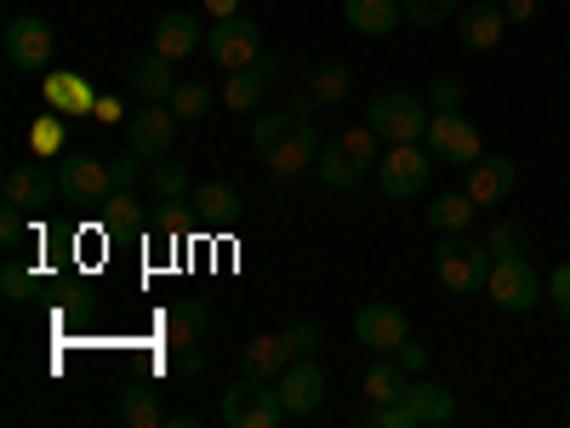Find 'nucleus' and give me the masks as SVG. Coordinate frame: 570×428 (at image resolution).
Listing matches in <instances>:
<instances>
[{
    "label": "nucleus",
    "mask_w": 570,
    "mask_h": 428,
    "mask_svg": "<svg viewBox=\"0 0 570 428\" xmlns=\"http://www.w3.org/2000/svg\"><path fill=\"white\" fill-rule=\"evenodd\" d=\"M434 183V149L428 143H389L383 160H376V188L383 201H416Z\"/></svg>",
    "instance_id": "obj_1"
},
{
    "label": "nucleus",
    "mask_w": 570,
    "mask_h": 428,
    "mask_svg": "<svg viewBox=\"0 0 570 428\" xmlns=\"http://www.w3.org/2000/svg\"><path fill=\"white\" fill-rule=\"evenodd\" d=\"M428 120H434V104L416 98V91H383V98L365 104V126L383 143H422Z\"/></svg>",
    "instance_id": "obj_2"
},
{
    "label": "nucleus",
    "mask_w": 570,
    "mask_h": 428,
    "mask_svg": "<svg viewBox=\"0 0 570 428\" xmlns=\"http://www.w3.org/2000/svg\"><path fill=\"white\" fill-rule=\"evenodd\" d=\"M485 274H491V257L480 252V241H468V234H440V246H434V280L445 285L451 298L485 292Z\"/></svg>",
    "instance_id": "obj_3"
},
{
    "label": "nucleus",
    "mask_w": 570,
    "mask_h": 428,
    "mask_svg": "<svg viewBox=\"0 0 570 428\" xmlns=\"http://www.w3.org/2000/svg\"><path fill=\"white\" fill-rule=\"evenodd\" d=\"M485 292L502 314H525L537 309V298H548V280L537 274V263L525 252H513V257H497L491 274H485Z\"/></svg>",
    "instance_id": "obj_4"
},
{
    "label": "nucleus",
    "mask_w": 570,
    "mask_h": 428,
    "mask_svg": "<svg viewBox=\"0 0 570 428\" xmlns=\"http://www.w3.org/2000/svg\"><path fill=\"white\" fill-rule=\"evenodd\" d=\"M217 417H223V428H279V422H292L285 406H279V389L274 383H252V377H240V383L223 389Z\"/></svg>",
    "instance_id": "obj_5"
},
{
    "label": "nucleus",
    "mask_w": 570,
    "mask_h": 428,
    "mask_svg": "<svg viewBox=\"0 0 570 428\" xmlns=\"http://www.w3.org/2000/svg\"><path fill=\"white\" fill-rule=\"evenodd\" d=\"M428 149H434V160H445V166H473L485 155V137H480V126H473L462 109H434V120H428Z\"/></svg>",
    "instance_id": "obj_6"
},
{
    "label": "nucleus",
    "mask_w": 570,
    "mask_h": 428,
    "mask_svg": "<svg viewBox=\"0 0 570 428\" xmlns=\"http://www.w3.org/2000/svg\"><path fill=\"white\" fill-rule=\"evenodd\" d=\"M58 188L69 206H104L115 195V166L104 155H58Z\"/></svg>",
    "instance_id": "obj_7"
},
{
    "label": "nucleus",
    "mask_w": 570,
    "mask_h": 428,
    "mask_svg": "<svg viewBox=\"0 0 570 428\" xmlns=\"http://www.w3.org/2000/svg\"><path fill=\"white\" fill-rule=\"evenodd\" d=\"M206 58H212L223 75L252 69V64L263 58V35H257V23H252L246 12H240V18H217L212 35H206Z\"/></svg>",
    "instance_id": "obj_8"
},
{
    "label": "nucleus",
    "mask_w": 570,
    "mask_h": 428,
    "mask_svg": "<svg viewBox=\"0 0 570 428\" xmlns=\"http://www.w3.org/2000/svg\"><path fill=\"white\" fill-rule=\"evenodd\" d=\"M0 52H7V64L18 75H46V64L58 52V35L46 18H12L7 35H0Z\"/></svg>",
    "instance_id": "obj_9"
},
{
    "label": "nucleus",
    "mask_w": 570,
    "mask_h": 428,
    "mask_svg": "<svg viewBox=\"0 0 570 428\" xmlns=\"http://www.w3.org/2000/svg\"><path fill=\"white\" fill-rule=\"evenodd\" d=\"M405 338H411V320H405L400 303H389V298L360 303V314H354V343H360V349H371V354H400Z\"/></svg>",
    "instance_id": "obj_10"
},
{
    "label": "nucleus",
    "mask_w": 570,
    "mask_h": 428,
    "mask_svg": "<svg viewBox=\"0 0 570 428\" xmlns=\"http://www.w3.org/2000/svg\"><path fill=\"white\" fill-rule=\"evenodd\" d=\"M320 143H325V137H320V126H314V120H303V126H297L292 137H279L274 149L263 155V172H268V177H274L279 188L303 183V177L314 172V160H320Z\"/></svg>",
    "instance_id": "obj_11"
},
{
    "label": "nucleus",
    "mask_w": 570,
    "mask_h": 428,
    "mask_svg": "<svg viewBox=\"0 0 570 428\" xmlns=\"http://www.w3.org/2000/svg\"><path fill=\"white\" fill-rule=\"evenodd\" d=\"M52 201H63V188H58V172H46L40 160H23L0 177V206H23V212L40 217Z\"/></svg>",
    "instance_id": "obj_12"
},
{
    "label": "nucleus",
    "mask_w": 570,
    "mask_h": 428,
    "mask_svg": "<svg viewBox=\"0 0 570 428\" xmlns=\"http://www.w3.org/2000/svg\"><path fill=\"white\" fill-rule=\"evenodd\" d=\"M177 115L171 104H142L131 120H126V149H137L142 160H155V155H171V143H177Z\"/></svg>",
    "instance_id": "obj_13"
},
{
    "label": "nucleus",
    "mask_w": 570,
    "mask_h": 428,
    "mask_svg": "<svg viewBox=\"0 0 570 428\" xmlns=\"http://www.w3.org/2000/svg\"><path fill=\"white\" fill-rule=\"evenodd\" d=\"M279 406H285V417H314L320 406H325V371H320V360H292L279 371Z\"/></svg>",
    "instance_id": "obj_14"
},
{
    "label": "nucleus",
    "mask_w": 570,
    "mask_h": 428,
    "mask_svg": "<svg viewBox=\"0 0 570 428\" xmlns=\"http://www.w3.org/2000/svg\"><path fill=\"white\" fill-rule=\"evenodd\" d=\"M513 183H519V166H513V155H480L468 166V195H473V206L480 212H497L508 195H513Z\"/></svg>",
    "instance_id": "obj_15"
},
{
    "label": "nucleus",
    "mask_w": 570,
    "mask_h": 428,
    "mask_svg": "<svg viewBox=\"0 0 570 428\" xmlns=\"http://www.w3.org/2000/svg\"><path fill=\"white\" fill-rule=\"evenodd\" d=\"M160 338H166V354L171 349H188V343H206L212 338V309L206 298H177L160 309Z\"/></svg>",
    "instance_id": "obj_16"
},
{
    "label": "nucleus",
    "mask_w": 570,
    "mask_h": 428,
    "mask_svg": "<svg viewBox=\"0 0 570 428\" xmlns=\"http://www.w3.org/2000/svg\"><path fill=\"white\" fill-rule=\"evenodd\" d=\"M274 80H279V58H268V52H263V58H257L252 69L228 75L217 98H223V109H228V115H252V109L263 104V91H268Z\"/></svg>",
    "instance_id": "obj_17"
},
{
    "label": "nucleus",
    "mask_w": 570,
    "mask_h": 428,
    "mask_svg": "<svg viewBox=\"0 0 570 428\" xmlns=\"http://www.w3.org/2000/svg\"><path fill=\"white\" fill-rule=\"evenodd\" d=\"M365 160L348 149V143L343 137H331V143H320V160H314V177L331 188V195H354V188L365 183Z\"/></svg>",
    "instance_id": "obj_18"
},
{
    "label": "nucleus",
    "mask_w": 570,
    "mask_h": 428,
    "mask_svg": "<svg viewBox=\"0 0 570 428\" xmlns=\"http://www.w3.org/2000/svg\"><path fill=\"white\" fill-rule=\"evenodd\" d=\"M502 35H508V18H502V7H491V0H473V7L456 12V40L468 46V52H497Z\"/></svg>",
    "instance_id": "obj_19"
},
{
    "label": "nucleus",
    "mask_w": 570,
    "mask_h": 428,
    "mask_svg": "<svg viewBox=\"0 0 570 428\" xmlns=\"http://www.w3.org/2000/svg\"><path fill=\"white\" fill-rule=\"evenodd\" d=\"M200 46H206V35H200V18H195V12H166V18H155V52H160V58L183 64V58H195Z\"/></svg>",
    "instance_id": "obj_20"
},
{
    "label": "nucleus",
    "mask_w": 570,
    "mask_h": 428,
    "mask_svg": "<svg viewBox=\"0 0 570 428\" xmlns=\"http://www.w3.org/2000/svg\"><path fill=\"white\" fill-rule=\"evenodd\" d=\"M126 80H131V91L142 104H171V91H177V64L171 58H160L155 46L142 52L131 69H126Z\"/></svg>",
    "instance_id": "obj_21"
},
{
    "label": "nucleus",
    "mask_w": 570,
    "mask_h": 428,
    "mask_svg": "<svg viewBox=\"0 0 570 428\" xmlns=\"http://www.w3.org/2000/svg\"><path fill=\"white\" fill-rule=\"evenodd\" d=\"M46 109H58V115H91L98 109V91H91V80L86 75H75V69H46Z\"/></svg>",
    "instance_id": "obj_22"
},
{
    "label": "nucleus",
    "mask_w": 570,
    "mask_h": 428,
    "mask_svg": "<svg viewBox=\"0 0 570 428\" xmlns=\"http://www.w3.org/2000/svg\"><path fill=\"white\" fill-rule=\"evenodd\" d=\"M188 206H195V217H200V228H223V223H234L246 212V201H240V188L234 183H195V195H188Z\"/></svg>",
    "instance_id": "obj_23"
},
{
    "label": "nucleus",
    "mask_w": 570,
    "mask_h": 428,
    "mask_svg": "<svg viewBox=\"0 0 570 428\" xmlns=\"http://www.w3.org/2000/svg\"><path fill=\"white\" fill-rule=\"evenodd\" d=\"M343 18H348V29L365 35V40H383V35H394V29L405 23L400 0H343Z\"/></svg>",
    "instance_id": "obj_24"
},
{
    "label": "nucleus",
    "mask_w": 570,
    "mask_h": 428,
    "mask_svg": "<svg viewBox=\"0 0 570 428\" xmlns=\"http://www.w3.org/2000/svg\"><path fill=\"white\" fill-rule=\"evenodd\" d=\"M285 366H292V349H285L279 331H268V338H252L246 354H240V377H252V383H279Z\"/></svg>",
    "instance_id": "obj_25"
},
{
    "label": "nucleus",
    "mask_w": 570,
    "mask_h": 428,
    "mask_svg": "<svg viewBox=\"0 0 570 428\" xmlns=\"http://www.w3.org/2000/svg\"><path fill=\"white\" fill-rule=\"evenodd\" d=\"M405 400H411V411H416L422 428H440V422L456 417V395H451L445 383H434V377H411V383H405Z\"/></svg>",
    "instance_id": "obj_26"
},
{
    "label": "nucleus",
    "mask_w": 570,
    "mask_h": 428,
    "mask_svg": "<svg viewBox=\"0 0 570 428\" xmlns=\"http://www.w3.org/2000/svg\"><path fill=\"white\" fill-rule=\"evenodd\" d=\"M98 212H104V234H109V241H126V234H142V228H149V212H142L137 188H115V195H109Z\"/></svg>",
    "instance_id": "obj_27"
},
{
    "label": "nucleus",
    "mask_w": 570,
    "mask_h": 428,
    "mask_svg": "<svg viewBox=\"0 0 570 428\" xmlns=\"http://www.w3.org/2000/svg\"><path fill=\"white\" fill-rule=\"evenodd\" d=\"M405 383H411V371L400 366V354H376V366L360 377V400H365V406H376V400H400Z\"/></svg>",
    "instance_id": "obj_28"
},
{
    "label": "nucleus",
    "mask_w": 570,
    "mask_h": 428,
    "mask_svg": "<svg viewBox=\"0 0 570 428\" xmlns=\"http://www.w3.org/2000/svg\"><path fill=\"white\" fill-rule=\"evenodd\" d=\"M120 422L126 428H166L171 422L166 406H160V395H155V383H126L120 389Z\"/></svg>",
    "instance_id": "obj_29"
},
{
    "label": "nucleus",
    "mask_w": 570,
    "mask_h": 428,
    "mask_svg": "<svg viewBox=\"0 0 570 428\" xmlns=\"http://www.w3.org/2000/svg\"><path fill=\"white\" fill-rule=\"evenodd\" d=\"M348 91H354V69L348 64H314L308 69V98L320 104V109H337V104H348Z\"/></svg>",
    "instance_id": "obj_30"
},
{
    "label": "nucleus",
    "mask_w": 570,
    "mask_h": 428,
    "mask_svg": "<svg viewBox=\"0 0 570 428\" xmlns=\"http://www.w3.org/2000/svg\"><path fill=\"white\" fill-rule=\"evenodd\" d=\"M473 217H480V206H473L468 188H456V195H440V201H428V228L434 234H468Z\"/></svg>",
    "instance_id": "obj_31"
},
{
    "label": "nucleus",
    "mask_w": 570,
    "mask_h": 428,
    "mask_svg": "<svg viewBox=\"0 0 570 428\" xmlns=\"http://www.w3.org/2000/svg\"><path fill=\"white\" fill-rule=\"evenodd\" d=\"M149 188H155V201H188V195H195L188 166H183L177 155H155V160H149Z\"/></svg>",
    "instance_id": "obj_32"
},
{
    "label": "nucleus",
    "mask_w": 570,
    "mask_h": 428,
    "mask_svg": "<svg viewBox=\"0 0 570 428\" xmlns=\"http://www.w3.org/2000/svg\"><path fill=\"white\" fill-rule=\"evenodd\" d=\"M223 98L206 86V80H177V91H171V115L183 120V126H195V120H206L212 109H217Z\"/></svg>",
    "instance_id": "obj_33"
},
{
    "label": "nucleus",
    "mask_w": 570,
    "mask_h": 428,
    "mask_svg": "<svg viewBox=\"0 0 570 428\" xmlns=\"http://www.w3.org/2000/svg\"><path fill=\"white\" fill-rule=\"evenodd\" d=\"M400 12L411 29H440V23H456L462 0H400Z\"/></svg>",
    "instance_id": "obj_34"
},
{
    "label": "nucleus",
    "mask_w": 570,
    "mask_h": 428,
    "mask_svg": "<svg viewBox=\"0 0 570 428\" xmlns=\"http://www.w3.org/2000/svg\"><path fill=\"white\" fill-rule=\"evenodd\" d=\"M360 422H365V428H422L405 395H400V400H376V406H360Z\"/></svg>",
    "instance_id": "obj_35"
},
{
    "label": "nucleus",
    "mask_w": 570,
    "mask_h": 428,
    "mask_svg": "<svg viewBox=\"0 0 570 428\" xmlns=\"http://www.w3.org/2000/svg\"><path fill=\"white\" fill-rule=\"evenodd\" d=\"M63 120H69V115L46 109V115L29 126V149H35V155H69V149H63Z\"/></svg>",
    "instance_id": "obj_36"
},
{
    "label": "nucleus",
    "mask_w": 570,
    "mask_h": 428,
    "mask_svg": "<svg viewBox=\"0 0 570 428\" xmlns=\"http://www.w3.org/2000/svg\"><path fill=\"white\" fill-rule=\"evenodd\" d=\"M0 292H7V303H29L35 292H40V269H29V263H7L0 269Z\"/></svg>",
    "instance_id": "obj_37"
},
{
    "label": "nucleus",
    "mask_w": 570,
    "mask_h": 428,
    "mask_svg": "<svg viewBox=\"0 0 570 428\" xmlns=\"http://www.w3.org/2000/svg\"><path fill=\"white\" fill-rule=\"evenodd\" d=\"M480 252L497 263V257H513V252H525V228H519V223H491V234H485V241H480Z\"/></svg>",
    "instance_id": "obj_38"
},
{
    "label": "nucleus",
    "mask_w": 570,
    "mask_h": 428,
    "mask_svg": "<svg viewBox=\"0 0 570 428\" xmlns=\"http://www.w3.org/2000/svg\"><path fill=\"white\" fill-rule=\"evenodd\" d=\"M171 377L183 389H195L206 377V343H188V349H171Z\"/></svg>",
    "instance_id": "obj_39"
},
{
    "label": "nucleus",
    "mask_w": 570,
    "mask_h": 428,
    "mask_svg": "<svg viewBox=\"0 0 570 428\" xmlns=\"http://www.w3.org/2000/svg\"><path fill=\"white\" fill-rule=\"evenodd\" d=\"M279 338H285V349H292V360H314L320 354V325L314 320H292Z\"/></svg>",
    "instance_id": "obj_40"
},
{
    "label": "nucleus",
    "mask_w": 570,
    "mask_h": 428,
    "mask_svg": "<svg viewBox=\"0 0 570 428\" xmlns=\"http://www.w3.org/2000/svg\"><path fill=\"white\" fill-rule=\"evenodd\" d=\"M29 234H35V212H23V206H0V241L18 252Z\"/></svg>",
    "instance_id": "obj_41"
},
{
    "label": "nucleus",
    "mask_w": 570,
    "mask_h": 428,
    "mask_svg": "<svg viewBox=\"0 0 570 428\" xmlns=\"http://www.w3.org/2000/svg\"><path fill=\"white\" fill-rule=\"evenodd\" d=\"M91 314H98V298H91L86 285H80V292H69V298L58 303V320H63V325H91Z\"/></svg>",
    "instance_id": "obj_42"
},
{
    "label": "nucleus",
    "mask_w": 570,
    "mask_h": 428,
    "mask_svg": "<svg viewBox=\"0 0 570 428\" xmlns=\"http://www.w3.org/2000/svg\"><path fill=\"white\" fill-rule=\"evenodd\" d=\"M343 143H348V149H354V155H360V160L376 172V160H383V155H376V143H383V137H376L371 126H348V132H343Z\"/></svg>",
    "instance_id": "obj_43"
},
{
    "label": "nucleus",
    "mask_w": 570,
    "mask_h": 428,
    "mask_svg": "<svg viewBox=\"0 0 570 428\" xmlns=\"http://www.w3.org/2000/svg\"><path fill=\"white\" fill-rule=\"evenodd\" d=\"M548 303H553L559 320H570V263H559V269L548 274Z\"/></svg>",
    "instance_id": "obj_44"
},
{
    "label": "nucleus",
    "mask_w": 570,
    "mask_h": 428,
    "mask_svg": "<svg viewBox=\"0 0 570 428\" xmlns=\"http://www.w3.org/2000/svg\"><path fill=\"white\" fill-rule=\"evenodd\" d=\"M428 104H434V109H462V80L440 75L434 86H428Z\"/></svg>",
    "instance_id": "obj_45"
},
{
    "label": "nucleus",
    "mask_w": 570,
    "mask_h": 428,
    "mask_svg": "<svg viewBox=\"0 0 570 428\" xmlns=\"http://www.w3.org/2000/svg\"><path fill=\"white\" fill-rule=\"evenodd\" d=\"M537 12H542L537 0H502V18H508V29H513V23H537Z\"/></svg>",
    "instance_id": "obj_46"
},
{
    "label": "nucleus",
    "mask_w": 570,
    "mask_h": 428,
    "mask_svg": "<svg viewBox=\"0 0 570 428\" xmlns=\"http://www.w3.org/2000/svg\"><path fill=\"white\" fill-rule=\"evenodd\" d=\"M400 366H405V371H411V377H422V371H428V349H422V343H411V338H405V349H400Z\"/></svg>",
    "instance_id": "obj_47"
},
{
    "label": "nucleus",
    "mask_w": 570,
    "mask_h": 428,
    "mask_svg": "<svg viewBox=\"0 0 570 428\" xmlns=\"http://www.w3.org/2000/svg\"><path fill=\"white\" fill-rule=\"evenodd\" d=\"M240 7H246V0H200V12L217 23V18H240Z\"/></svg>",
    "instance_id": "obj_48"
},
{
    "label": "nucleus",
    "mask_w": 570,
    "mask_h": 428,
    "mask_svg": "<svg viewBox=\"0 0 570 428\" xmlns=\"http://www.w3.org/2000/svg\"><path fill=\"white\" fill-rule=\"evenodd\" d=\"M91 115H98L104 126H120V98H98V109H91Z\"/></svg>",
    "instance_id": "obj_49"
},
{
    "label": "nucleus",
    "mask_w": 570,
    "mask_h": 428,
    "mask_svg": "<svg viewBox=\"0 0 570 428\" xmlns=\"http://www.w3.org/2000/svg\"><path fill=\"white\" fill-rule=\"evenodd\" d=\"M564 422H570V400H564Z\"/></svg>",
    "instance_id": "obj_50"
}]
</instances>
